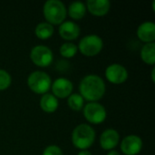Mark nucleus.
I'll list each match as a JSON object with an SVG mask.
<instances>
[{
    "instance_id": "f257e3e1",
    "label": "nucleus",
    "mask_w": 155,
    "mask_h": 155,
    "mask_svg": "<svg viewBox=\"0 0 155 155\" xmlns=\"http://www.w3.org/2000/svg\"><path fill=\"white\" fill-rule=\"evenodd\" d=\"M105 84L102 77L95 74L84 76L79 84L80 95L89 103H94L103 98L105 94Z\"/></svg>"
},
{
    "instance_id": "f03ea898",
    "label": "nucleus",
    "mask_w": 155,
    "mask_h": 155,
    "mask_svg": "<svg viewBox=\"0 0 155 155\" xmlns=\"http://www.w3.org/2000/svg\"><path fill=\"white\" fill-rule=\"evenodd\" d=\"M95 141V132L92 126L86 124L77 125L72 134L74 146L81 151L90 148Z\"/></svg>"
},
{
    "instance_id": "7ed1b4c3",
    "label": "nucleus",
    "mask_w": 155,
    "mask_h": 155,
    "mask_svg": "<svg viewBox=\"0 0 155 155\" xmlns=\"http://www.w3.org/2000/svg\"><path fill=\"white\" fill-rule=\"evenodd\" d=\"M43 13L47 23L52 25H56L64 22L67 9L64 4L59 0H48L44 5Z\"/></svg>"
},
{
    "instance_id": "20e7f679",
    "label": "nucleus",
    "mask_w": 155,
    "mask_h": 155,
    "mask_svg": "<svg viewBox=\"0 0 155 155\" xmlns=\"http://www.w3.org/2000/svg\"><path fill=\"white\" fill-rule=\"evenodd\" d=\"M29 89L36 94H45L50 90L52 85L51 77L43 71H35L27 78Z\"/></svg>"
},
{
    "instance_id": "39448f33",
    "label": "nucleus",
    "mask_w": 155,
    "mask_h": 155,
    "mask_svg": "<svg viewBox=\"0 0 155 155\" xmlns=\"http://www.w3.org/2000/svg\"><path fill=\"white\" fill-rule=\"evenodd\" d=\"M104 42L97 35H87L84 36L77 46L80 53L85 56H95L103 49Z\"/></svg>"
},
{
    "instance_id": "423d86ee",
    "label": "nucleus",
    "mask_w": 155,
    "mask_h": 155,
    "mask_svg": "<svg viewBox=\"0 0 155 155\" xmlns=\"http://www.w3.org/2000/svg\"><path fill=\"white\" fill-rule=\"evenodd\" d=\"M83 110L84 116L86 121L93 124H100L104 123L107 116L104 106L97 102L88 103L85 106H84Z\"/></svg>"
},
{
    "instance_id": "0eeeda50",
    "label": "nucleus",
    "mask_w": 155,
    "mask_h": 155,
    "mask_svg": "<svg viewBox=\"0 0 155 155\" xmlns=\"http://www.w3.org/2000/svg\"><path fill=\"white\" fill-rule=\"evenodd\" d=\"M31 61L38 67H47L54 60L52 50L45 45H36L30 52Z\"/></svg>"
},
{
    "instance_id": "6e6552de",
    "label": "nucleus",
    "mask_w": 155,
    "mask_h": 155,
    "mask_svg": "<svg viewBox=\"0 0 155 155\" xmlns=\"http://www.w3.org/2000/svg\"><path fill=\"white\" fill-rule=\"evenodd\" d=\"M105 77L114 84H121L128 79V71L120 64H112L105 70Z\"/></svg>"
},
{
    "instance_id": "1a4fd4ad",
    "label": "nucleus",
    "mask_w": 155,
    "mask_h": 155,
    "mask_svg": "<svg viewBox=\"0 0 155 155\" xmlns=\"http://www.w3.org/2000/svg\"><path fill=\"white\" fill-rule=\"evenodd\" d=\"M143 149V140L138 135L131 134L124 137L121 143V151L125 155H137Z\"/></svg>"
},
{
    "instance_id": "9d476101",
    "label": "nucleus",
    "mask_w": 155,
    "mask_h": 155,
    "mask_svg": "<svg viewBox=\"0 0 155 155\" xmlns=\"http://www.w3.org/2000/svg\"><path fill=\"white\" fill-rule=\"evenodd\" d=\"M51 89L53 91V95L56 98H68L73 92V84L67 78L59 77L52 83Z\"/></svg>"
},
{
    "instance_id": "9b49d317",
    "label": "nucleus",
    "mask_w": 155,
    "mask_h": 155,
    "mask_svg": "<svg viewBox=\"0 0 155 155\" xmlns=\"http://www.w3.org/2000/svg\"><path fill=\"white\" fill-rule=\"evenodd\" d=\"M120 141V134L114 129H106L100 136V145L105 151H112L114 149Z\"/></svg>"
},
{
    "instance_id": "f8f14e48",
    "label": "nucleus",
    "mask_w": 155,
    "mask_h": 155,
    "mask_svg": "<svg viewBox=\"0 0 155 155\" xmlns=\"http://www.w3.org/2000/svg\"><path fill=\"white\" fill-rule=\"evenodd\" d=\"M58 33L63 39L67 41H73L78 38L81 30L80 26L76 23L73 21H64L60 25L58 28Z\"/></svg>"
},
{
    "instance_id": "ddd939ff",
    "label": "nucleus",
    "mask_w": 155,
    "mask_h": 155,
    "mask_svg": "<svg viewBox=\"0 0 155 155\" xmlns=\"http://www.w3.org/2000/svg\"><path fill=\"white\" fill-rule=\"evenodd\" d=\"M86 9L94 16H104L111 8V3L108 0H88Z\"/></svg>"
},
{
    "instance_id": "4468645a",
    "label": "nucleus",
    "mask_w": 155,
    "mask_h": 155,
    "mask_svg": "<svg viewBox=\"0 0 155 155\" xmlns=\"http://www.w3.org/2000/svg\"><path fill=\"white\" fill-rule=\"evenodd\" d=\"M137 36L143 43H153L155 40L154 23L152 21H146L141 24L137 28Z\"/></svg>"
},
{
    "instance_id": "2eb2a0df",
    "label": "nucleus",
    "mask_w": 155,
    "mask_h": 155,
    "mask_svg": "<svg viewBox=\"0 0 155 155\" xmlns=\"http://www.w3.org/2000/svg\"><path fill=\"white\" fill-rule=\"evenodd\" d=\"M58 99L52 94H45L41 97L40 107L44 112L47 114H52L55 112L58 108Z\"/></svg>"
},
{
    "instance_id": "dca6fc26",
    "label": "nucleus",
    "mask_w": 155,
    "mask_h": 155,
    "mask_svg": "<svg viewBox=\"0 0 155 155\" xmlns=\"http://www.w3.org/2000/svg\"><path fill=\"white\" fill-rule=\"evenodd\" d=\"M86 14V6L83 2H73L68 7V15L74 20L82 19Z\"/></svg>"
},
{
    "instance_id": "f3484780",
    "label": "nucleus",
    "mask_w": 155,
    "mask_h": 155,
    "mask_svg": "<svg viewBox=\"0 0 155 155\" xmlns=\"http://www.w3.org/2000/svg\"><path fill=\"white\" fill-rule=\"evenodd\" d=\"M54 26L47 22L39 23L35 29V35L37 36V38L41 40L49 39L54 35Z\"/></svg>"
},
{
    "instance_id": "a211bd4d",
    "label": "nucleus",
    "mask_w": 155,
    "mask_h": 155,
    "mask_svg": "<svg viewBox=\"0 0 155 155\" xmlns=\"http://www.w3.org/2000/svg\"><path fill=\"white\" fill-rule=\"evenodd\" d=\"M141 58L142 60L150 65H153L155 64V44L149 43L145 44L141 50Z\"/></svg>"
},
{
    "instance_id": "6ab92c4d",
    "label": "nucleus",
    "mask_w": 155,
    "mask_h": 155,
    "mask_svg": "<svg viewBox=\"0 0 155 155\" xmlns=\"http://www.w3.org/2000/svg\"><path fill=\"white\" fill-rule=\"evenodd\" d=\"M67 104L71 110L79 112V111L83 110V108L84 106V100L79 94H72L68 97Z\"/></svg>"
},
{
    "instance_id": "aec40b11",
    "label": "nucleus",
    "mask_w": 155,
    "mask_h": 155,
    "mask_svg": "<svg viewBox=\"0 0 155 155\" xmlns=\"http://www.w3.org/2000/svg\"><path fill=\"white\" fill-rule=\"evenodd\" d=\"M78 48L75 45V44L72 43V42H67V43H64L59 49L60 54L64 57V58H72L74 57L76 54H77Z\"/></svg>"
},
{
    "instance_id": "412c9836",
    "label": "nucleus",
    "mask_w": 155,
    "mask_h": 155,
    "mask_svg": "<svg viewBox=\"0 0 155 155\" xmlns=\"http://www.w3.org/2000/svg\"><path fill=\"white\" fill-rule=\"evenodd\" d=\"M12 83V78L9 73L5 70L0 69V91L6 90Z\"/></svg>"
},
{
    "instance_id": "4be33fe9",
    "label": "nucleus",
    "mask_w": 155,
    "mask_h": 155,
    "mask_svg": "<svg viewBox=\"0 0 155 155\" xmlns=\"http://www.w3.org/2000/svg\"><path fill=\"white\" fill-rule=\"evenodd\" d=\"M43 155H63V151L57 145H49L44 150Z\"/></svg>"
},
{
    "instance_id": "5701e85b",
    "label": "nucleus",
    "mask_w": 155,
    "mask_h": 155,
    "mask_svg": "<svg viewBox=\"0 0 155 155\" xmlns=\"http://www.w3.org/2000/svg\"><path fill=\"white\" fill-rule=\"evenodd\" d=\"M77 155H92V153L89 151H87V150H84V151L79 152Z\"/></svg>"
},
{
    "instance_id": "b1692460",
    "label": "nucleus",
    "mask_w": 155,
    "mask_h": 155,
    "mask_svg": "<svg viewBox=\"0 0 155 155\" xmlns=\"http://www.w3.org/2000/svg\"><path fill=\"white\" fill-rule=\"evenodd\" d=\"M106 155H120V153L117 152V151H114V150H112V151H110Z\"/></svg>"
},
{
    "instance_id": "393cba45",
    "label": "nucleus",
    "mask_w": 155,
    "mask_h": 155,
    "mask_svg": "<svg viewBox=\"0 0 155 155\" xmlns=\"http://www.w3.org/2000/svg\"><path fill=\"white\" fill-rule=\"evenodd\" d=\"M154 72H155V69L154 68H153V70H152V80H153V83H154V81H155Z\"/></svg>"
}]
</instances>
